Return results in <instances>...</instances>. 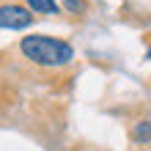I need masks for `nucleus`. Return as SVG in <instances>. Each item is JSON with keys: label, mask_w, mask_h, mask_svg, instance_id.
Wrapping results in <instances>:
<instances>
[{"label": "nucleus", "mask_w": 151, "mask_h": 151, "mask_svg": "<svg viewBox=\"0 0 151 151\" xmlns=\"http://www.w3.org/2000/svg\"><path fill=\"white\" fill-rule=\"evenodd\" d=\"M33 11H39V14H58V3L55 0H25Z\"/></svg>", "instance_id": "nucleus-3"}, {"label": "nucleus", "mask_w": 151, "mask_h": 151, "mask_svg": "<svg viewBox=\"0 0 151 151\" xmlns=\"http://www.w3.org/2000/svg\"><path fill=\"white\" fill-rule=\"evenodd\" d=\"M132 137H135L137 143H148V140H151V121H140V124H135Z\"/></svg>", "instance_id": "nucleus-4"}, {"label": "nucleus", "mask_w": 151, "mask_h": 151, "mask_svg": "<svg viewBox=\"0 0 151 151\" xmlns=\"http://www.w3.org/2000/svg\"><path fill=\"white\" fill-rule=\"evenodd\" d=\"M19 50L22 55L33 60L39 66H66L72 63L74 58V50L69 41H60V39H52V36H41V33H33V36H25L19 41Z\"/></svg>", "instance_id": "nucleus-1"}, {"label": "nucleus", "mask_w": 151, "mask_h": 151, "mask_svg": "<svg viewBox=\"0 0 151 151\" xmlns=\"http://www.w3.org/2000/svg\"><path fill=\"white\" fill-rule=\"evenodd\" d=\"M30 22H33V14L28 11V8L14 6V3L0 6V28H6V30H22V28H28Z\"/></svg>", "instance_id": "nucleus-2"}, {"label": "nucleus", "mask_w": 151, "mask_h": 151, "mask_svg": "<svg viewBox=\"0 0 151 151\" xmlns=\"http://www.w3.org/2000/svg\"><path fill=\"white\" fill-rule=\"evenodd\" d=\"M63 6H66L72 14H83V11H85V0H63Z\"/></svg>", "instance_id": "nucleus-5"}]
</instances>
